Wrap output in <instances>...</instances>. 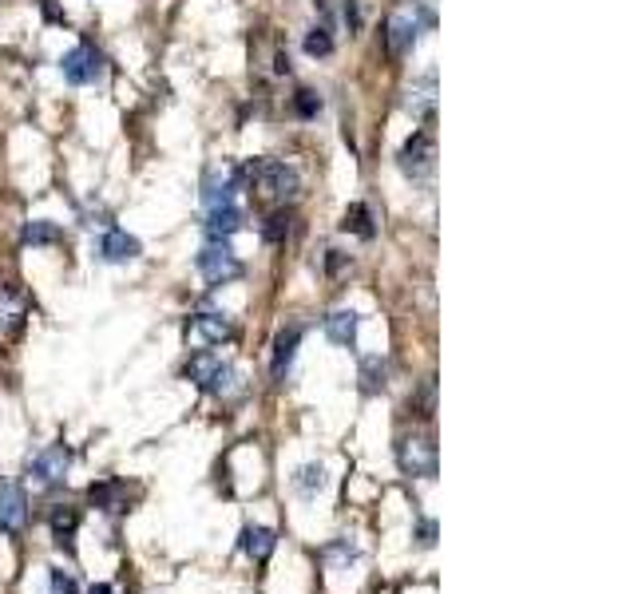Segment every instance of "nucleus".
<instances>
[{"mask_svg":"<svg viewBox=\"0 0 634 594\" xmlns=\"http://www.w3.org/2000/svg\"><path fill=\"white\" fill-rule=\"evenodd\" d=\"M238 187H242V171H234V167H214V171H207V179H203V202H207V210H211V206H226Z\"/></svg>","mask_w":634,"mask_h":594,"instance_id":"9b49d317","label":"nucleus"},{"mask_svg":"<svg viewBox=\"0 0 634 594\" xmlns=\"http://www.w3.org/2000/svg\"><path fill=\"white\" fill-rule=\"evenodd\" d=\"M60 72H64V80L76 84V88L96 84V80L104 76V56H100L92 44H76L72 52L60 56Z\"/></svg>","mask_w":634,"mask_h":594,"instance_id":"423d86ee","label":"nucleus"},{"mask_svg":"<svg viewBox=\"0 0 634 594\" xmlns=\"http://www.w3.org/2000/svg\"><path fill=\"white\" fill-rule=\"evenodd\" d=\"M306 52H310V56H333V36H329V28H310V32H306Z\"/></svg>","mask_w":634,"mask_h":594,"instance_id":"b1692460","label":"nucleus"},{"mask_svg":"<svg viewBox=\"0 0 634 594\" xmlns=\"http://www.w3.org/2000/svg\"><path fill=\"white\" fill-rule=\"evenodd\" d=\"M119 492H123V488L111 480V484H92L88 495H92V503H96L100 511H119Z\"/></svg>","mask_w":634,"mask_h":594,"instance_id":"5701e85b","label":"nucleus"},{"mask_svg":"<svg viewBox=\"0 0 634 594\" xmlns=\"http://www.w3.org/2000/svg\"><path fill=\"white\" fill-rule=\"evenodd\" d=\"M294 492L302 495V499H314L317 492H325V468H321V464H306V468H298V476H294Z\"/></svg>","mask_w":634,"mask_h":594,"instance_id":"4be33fe9","label":"nucleus"},{"mask_svg":"<svg viewBox=\"0 0 634 594\" xmlns=\"http://www.w3.org/2000/svg\"><path fill=\"white\" fill-rule=\"evenodd\" d=\"M191 333H195V337H203L207 345H222V341H230L234 325H230V317H226V313H199V317L191 321Z\"/></svg>","mask_w":634,"mask_h":594,"instance_id":"dca6fc26","label":"nucleus"},{"mask_svg":"<svg viewBox=\"0 0 634 594\" xmlns=\"http://www.w3.org/2000/svg\"><path fill=\"white\" fill-rule=\"evenodd\" d=\"M413 539H417V547H432V543H436V523H432V519H421L417 531H413Z\"/></svg>","mask_w":634,"mask_h":594,"instance_id":"cd10ccee","label":"nucleus"},{"mask_svg":"<svg viewBox=\"0 0 634 594\" xmlns=\"http://www.w3.org/2000/svg\"><path fill=\"white\" fill-rule=\"evenodd\" d=\"M357 325H361V317H357L353 309H333V313L325 317V337H329L333 345L353 349V345H357Z\"/></svg>","mask_w":634,"mask_h":594,"instance_id":"4468645a","label":"nucleus"},{"mask_svg":"<svg viewBox=\"0 0 634 594\" xmlns=\"http://www.w3.org/2000/svg\"><path fill=\"white\" fill-rule=\"evenodd\" d=\"M48 523H52V539L72 551V539H76V527H80V511L68 507V503H60V507H52V519H48Z\"/></svg>","mask_w":634,"mask_h":594,"instance_id":"f3484780","label":"nucleus"},{"mask_svg":"<svg viewBox=\"0 0 634 594\" xmlns=\"http://www.w3.org/2000/svg\"><path fill=\"white\" fill-rule=\"evenodd\" d=\"M242 179H250L262 195L278 198V202H286V198L298 195V187H302V179H298V171L290 167V163H282V159H262V163H246L242 167Z\"/></svg>","mask_w":634,"mask_h":594,"instance_id":"f03ea898","label":"nucleus"},{"mask_svg":"<svg viewBox=\"0 0 634 594\" xmlns=\"http://www.w3.org/2000/svg\"><path fill=\"white\" fill-rule=\"evenodd\" d=\"M64 234H60V226L56 222H48V218H36V222H24V230H20V242L24 246H56Z\"/></svg>","mask_w":634,"mask_h":594,"instance_id":"a211bd4d","label":"nucleus"},{"mask_svg":"<svg viewBox=\"0 0 634 594\" xmlns=\"http://www.w3.org/2000/svg\"><path fill=\"white\" fill-rule=\"evenodd\" d=\"M28 523V495L20 484H0V531L20 535Z\"/></svg>","mask_w":634,"mask_h":594,"instance_id":"1a4fd4ad","label":"nucleus"},{"mask_svg":"<svg viewBox=\"0 0 634 594\" xmlns=\"http://www.w3.org/2000/svg\"><path fill=\"white\" fill-rule=\"evenodd\" d=\"M242 222H246V214H242L234 202L211 206V214H207V222H203V234H207V242H230V238L242 230Z\"/></svg>","mask_w":634,"mask_h":594,"instance_id":"f8f14e48","label":"nucleus"},{"mask_svg":"<svg viewBox=\"0 0 634 594\" xmlns=\"http://www.w3.org/2000/svg\"><path fill=\"white\" fill-rule=\"evenodd\" d=\"M341 230H353L357 238H373L377 234V226H373V210L365 206V202H353L349 210H345V218H341Z\"/></svg>","mask_w":634,"mask_h":594,"instance_id":"6ab92c4d","label":"nucleus"},{"mask_svg":"<svg viewBox=\"0 0 634 594\" xmlns=\"http://www.w3.org/2000/svg\"><path fill=\"white\" fill-rule=\"evenodd\" d=\"M183 373H187V381H195L203 393H211V396H222V393H230V385H234V365H226V361H218L214 353H195L187 365H183Z\"/></svg>","mask_w":634,"mask_h":594,"instance_id":"20e7f679","label":"nucleus"},{"mask_svg":"<svg viewBox=\"0 0 634 594\" xmlns=\"http://www.w3.org/2000/svg\"><path fill=\"white\" fill-rule=\"evenodd\" d=\"M397 167L409 175V179H424L432 167H436V147H432V135L428 131H413V139L401 147L397 155Z\"/></svg>","mask_w":634,"mask_h":594,"instance_id":"6e6552de","label":"nucleus"},{"mask_svg":"<svg viewBox=\"0 0 634 594\" xmlns=\"http://www.w3.org/2000/svg\"><path fill=\"white\" fill-rule=\"evenodd\" d=\"M143 254V242L135 238V234H127V230H107L104 238H100V258L104 262H131V258H139Z\"/></svg>","mask_w":634,"mask_h":594,"instance_id":"ddd939ff","label":"nucleus"},{"mask_svg":"<svg viewBox=\"0 0 634 594\" xmlns=\"http://www.w3.org/2000/svg\"><path fill=\"white\" fill-rule=\"evenodd\" d=\"M345 20H349V28H357V24H361V16H357V4H353V0L345 4Z\"/></svg>","mask_w":634,"mask_h":594,"instance_id":"c756f323","label":"nucleus"},{"mask_svg":"<svg viewBox=\"0 0 634 594\" xmlns=\"http://www.w3.org/2000/svg\"><path fill=\"white\" fill-rule=\"evenodd\" d=\"M397 464L405 476H417V480H436V444L432 436H401L397 444Z\"/></svg>","mask_w":634,"mask_h":594,"instance_id":"39448f33","label":"nucleus"},{"mask_svg":"<svg viewBox=\"0 0 634 594\" xmlns=\"http://www.w3.org/2000/svg\"><path fill=\"white\" fill-rule=\"evenodd\" d=\"M195 270L203 274L207 286H226V282H238L242 278V258L226 246V242H207L195 258Z\"/></svg>","mask_w":634,"mask_h":594,"instance_id":"7ed1b4c3","label":"nucleus"},{"mask_svg":"<svg viewBox=\"0 0 634 594\" xmlns=\"http://www.w3.org/2000/svg\"><path fill=\"white\" fill-rule=\"evenodd\" d=\"M432 393H436V385H432V381H424L421 393L409 396V408H421L417 416H428V412H432Z\"/></svg>","mask_w":634,"mask_h":594,"instance_id":"bb28decb","label":"nucleus"},{"mask_svg":"<svg viewBox=\"0 0 634 594\" xmlns=\"http://www.w3.org/2000/svg\"><path fill=\"white\" fill-rule=\"evenodd\" d=\"M238 547H242V555H250L254 563H266V559L274 555V547H278V535H274L270 527H242Z\"/></svg>","mask_w":634,"mask_h":594,"instance_id":"2eb2a0df","label":"nucleus"},{"mask_svg":"<svg viewBox=\"0 0 634 594\" xmlns=\"http://www.w3.org/2000/svg\"><path fill=\"white\" fill-rule=\"evenodd\" d=\"M298 345H302V325L278 329V337H274V357H270L274 381H286V377H290V365H294V357H298Z\"/></svg>","mask_w":634,"mask_h":594,"instance_id":"9d476101","label":"nucleus"},{"mask_svg":"<svg viewBox=\"0 0 634 594\" xmlns=\"http://www.w3.org/2000/svg\"><path fill=\"white\" fill-rule=\"evenodd\" d=\"M48 591L52 594H80V587H76V579H72V575H64L60 567H52V571H48Z\"/></svg>","mask_w":634,"mask_h":594,"instance_id":"a878e982","label":"nucleus"},{"mask_svg":"<svg viewBox=\"0 0 634 594\" xmlns=\"http://www.w3.org/2000/svg\"><path fill=\"white\" fill-rule=\"evenodd\" d=\"M68 468H72V452H68L64 444H48L44 452H36V456L28 460V480L52 488V484H60V480L68 476Z\"/></svg>","mask_w":634,"mask_h":594,"instance_id":"0eeeda50","label":"nucleus"},{"mask_svg":"<svg viewBox=\"0 0 634 594\" xmlns=\"http://www.w3.org/2000/svg\"><path fill=\"white\" fill-rule=\"evenodd\" d=\"M385 385H389V365H385L381 357H365V361H361V389L373 396V393H385Z\"/></svg>","mask_w":634,"mask_h":594,"instance_id":"aec40b11","label":"nucleus"},{"mask_svg":"<svg viewBox=\"0 0 634 594\" xmlns=\"http://www.w3.org/2000/svg\"><path fill=\"white\" fill-rule=\"evenodd\" d=\"M349 266V254H341V250H325V270L329 274H337V270H345Z\"/></svg>","mask_w":634,"mask_h":594,"instance_id":"c85d7f7f","label":"nucleus"},{"mask_svg":"<svg viewBox=\"0 0 634 594\" xmlns=\"http://www.w3.org/2000/svg\"><path fill=\"white\" fill-rule=\"evenodd\" d=\"M88 594H115V591H111L107 583H96V587H88Z\"/></svg>","mask_w":634,"mask_h":594,"instance_id":"7c9ffc66","label":"nucleus"},{"mask_svg":"<svg viewBox=\"0 0 634 594\" xmlns=\"http://www.w3.org/2000/svg\"><path fill=\"white\" fill-rule=\"evenodd\" d=\"M290 230H294V214H290L286 206H282V210H270L266 222H262V238H266V242H286Z\"/></svg>","mask_w":634,"mask_h":594,"instance_id":"412c9836","label":"nucleus"},{"mask_svg":"<svg viewBox=\"0 0 634 594\" xmlns=\"http://www.w3.org/2000/svg\"><path fill=\"white\" fill-rule=\"evenodd\" d=\"M294 111H298L302 119H314L317 111H321V96H317L314 88H298V96H294Z\"/></svg>","mask_w":634,"mask_h":594,"instance_id":"393cba45","label":"nucleus"},{"mask_svg":"<svg viewBox=\"0 0 634 594\" xmlns=\"http://www.w3.org/2000/svg\"><path fill=\"white\" fill-rule=\"evenodd\" d=\"M424 28H432V12L424 4H401V8H393L389 20H385V44H389V52L393 56H409L417 48Z\"/></svg>","mask_w":634,"mask_h":594,"instance_id":"f257e3e1","label":"nucleus"}]
</instances>
